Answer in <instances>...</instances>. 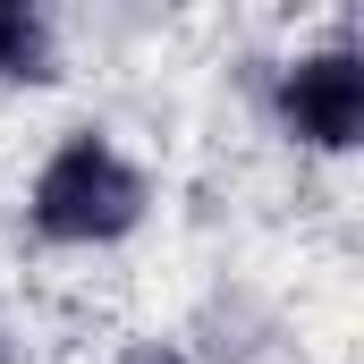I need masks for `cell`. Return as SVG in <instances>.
Segmentation results:
<instances>
[{
	"label": "cell",
	"instance_id": "obj_3",
	"mask_svg": "<svg viewBox=\"0 0 364 364\" xmlns=\"http://www.w3.org/2000/svg\"><path fill=\"white\" fill-rule=\"evenodd\" d=\"M0 85H60V34L26 0H0Z\"/></svg>",
	"mask_w": 364,
	"mask_h": 364
},
{
	"label": "cell",
	"instance_id": "obj_4",
	"mask_svg": "<svg viewBox=\"0 0 364 364\" xmlns=\"http://www.w3.org/2000/svg\"><path fill=\"white\" fill-rule=\"evenodd\" d=\"M110 364H195V348L170 339V331H136V339H119V348H110Z\"/></svg>",
	"mask_w": 364,
	"mask_h": 364
},
{
	"label": "cell",
	"instance_id": "obj_2",
	"mask_svg": "<svg viewBox=\"0 0 364 364\" xmlns=\"http://www.w3.org/2000/svg\"><path fill=\"white\" fill-rule=\"evenodd\" d=\"M263 110H272L279 144L348 161L364 144V51H356V34H331V43L279 60L272 85H263Z\"/></svg>",
	"mask_w": 364,
	"mask_h": 364
},
{
	"label": "cell",
	"instance_id": "obj_5",
	"mask_svg": "<svg viewBox=\"0 0 364 364\" xmlns=\"http://www.w3.org/2000/svg\"><path fill=\"white\" fill-rule=\"evenodd\" d=\"M0 364H17V339H9V322H0Z\"/></svg>",
	"mask_w": 364,
	"mask_h": 364
},
{
	"label": "cell",
	"instance_id": "obj_1",
	"mask_svg": "<svg viewBox=\"0 0 364 364\" xmlns=\"http://www.w3.org/2000/svg\"><path fill=\"white\" fill-rule=\"evenodd\" d=\"M144 220H153V170L110 127H68L26 178V229L60 255L127 246Z\"/></svg>",
	"mask_w": 364,
	"mask_h": 364
}]
</instances>
